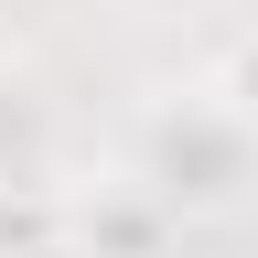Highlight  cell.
Instances as JSON below:
<instances>
[{
    "label": "cell",
    "mask_w": 258,
    "mask_h": 258,
    "mask_svg": "<svg viewBox=\"0 0 258 258\" xmlns=\"http://www.w3.org/2000/svg\"><path fill=\"white\" fill-rule=\"evenodd\" d=\"M226 97H237V118H258V43H237V64H226Z\"/></svg>",
    "instance_id": "1"
}]
</instances>
